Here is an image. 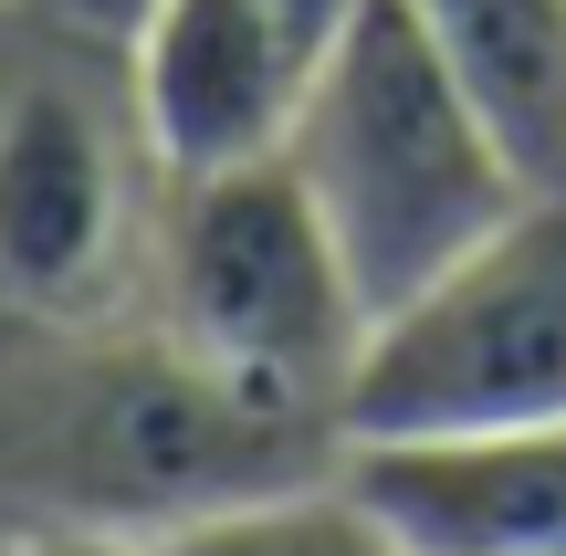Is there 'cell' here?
<instances>
[{
	"label": "cell",
	"instance_id": "6da1fadb",
	"mask_svg": "<svg viewBox=\"0 0 566 556\" xmlns=\"http://www.w3.org/2000/svg\"><path fill=\"white\" fill-rule=\"evenodd\" d=\"M137 315L263 431L304 452H346V389H357L378 305L283 158L168 179Z\"/></svg>",
	"mask_w": 566,
	"mask_h": 556
},
{
	"label": "cell",
	"instance_id": "7a4b0ae2",
	"mask_svg": "<svg viewBox=\"0 0 566 556\" xmlns=\"http://www.w3.org/2000/svg\"><path fill=\"white\" fill-rule=\"evenodd\" d=\"M283 168L325 210L346 273L367 284L378 315L525 200L514 147L493 137V116L441 63V42L420 32L409 0H357L315 42Z\"/></svg>",
	"mask_w": 566,
	"mask_h": 556
},
{
	"label": "cell",
	"instance_id": "3957f363",
	"mask_svg": "<svg viewBox=\"0 0 566 556\" xmlns=\"http://www.w3.org/2000/svg\"><path fill=\"white\" fill-rule=\"evenodd\" d=\"M168 168L147 147L126 42L0 11V315H126L147 294Z\"/></svg>",
	"mask_w": 566,
	"mask_h": 556
},
{
	"label": "cell",
	"instance_id": "277c9868",
	"mask_svg": "<svg viewBox=\"0 0 566 556\" xmlns=\"http://www.w3.org/2000/svg\"><path fill=\"white\" fill-rule=\"evenodd\" d=\"M566 420V189H525L472 252L367 326L346 452Z\"/></svg>",
	"mask_w": 566,
	"mask_h": 556
},
{
	"label": "cell",
	"instance_id": "5b68a950",
	"mask_svg": "<svg viewBox=\"0 0 566 556\" xmlns=\"http://www.w3.org/2000/svg\"><path fill=\"white\" fill-rule=\"evenodd\" d=\"M304 74L315 32L294 21V0H147V21L126 32V84L168 179L283 158Z\"/></svg>",
	"mask_w": 566,
	"mask_h": 556
},
{
	"label": "cell",
	"instance_id": "8992f818",
	"mask_svg": "<svg viewBox=\"0 0 566 556\" xmlns=\"http://www.w3.org/2000/svg\"><path fill=\"white\" fill-rule=\"evenodd\" d=\"M346 473L420 556H566V420L367 441L346 452Z\"/></svg>",
	"mask_w": 566,
	"mask_h": 556
},
{
	"label": "cell",
	"instance_id": "52a82bcc",
	"mask_svg": "<svg viewBox=\"0 0 566 556\" xmlns=\"http://www.w3.org/2000/svg\"><path fill=\"white\" fill-rule=\"evenodd\" d=\"M409 11L514 147L525 189H566V0H409Z\"/></svg>",
	"mask_w": 566,
	"mask_h": 556
},
{
	"label": "cell",
	"instance_id": "ba28073f",
	"mask_svg": "<svg viewBox=\"0 0 566 556\" xmlns=\"http://www.w3.org/2000/svg\"><path fill=\"white\" fill-rule=\"evenodd\" d=\"M158 546L168 556H420L378 504L357 494L346 462L252 483V494H231V504H200V515H179Z\"/></svg>",
	"mask_w": 566,
	"mask_h": 556
},
{
	"label": "cell",
	"instance_id": "9c48e42d",
	"mask_svg": "<svg viewBox=\"0 0 566 556\" xmlns=\"http://www.w3.org/2000/svg\"><path fill=\"white\" fill-rule=\"evenodd\" d=\"M0 556H168V546L137 525H21V536H0Z\"/></svg>",
	"mask_w": 566,
	"mask_h": 556
},
{
	"label": "cell",
	"instance_id": "30bf717a",
	"mask_svg": "<svg viewBox=\"0 0 566 556\" xmlns=\"http://www.w3.org/2000/svg\"><path fill=\"white\" fill-rule=\"evenodd\" d=\"M21 11H42V21H74V32H95V42H126L147 21V0H21Z\"/></svg>",
	"mask_w": 566,
	"mask_h": 556
},
{
	"label": "cell",
	"instance_id": "8fae6325",
	"mask_svg": "<svg viewBox=\"0 0 566 556\" xmlns=\"http://www.w3.org/2000/svg\"><path fill=\"white\" fill-rule=\"evenodd\" d=\"M346 11H357V0H294V21H304V32H315V42H325V32H336V21H346Z\"/></svg>",
	"mask_w": 566,
	"mask_h": 556
},
{
	"label": "cell",
	"instance_id": "7c38bea8",
	"mask_svg": "<svg viewBox=\"0 0 566 556\" xmlns=\"http://www.w3.org/2000/svg\"><path fill=\"white\" fill-rule=\"evenodd\" d=\"M0 11H11V0H0Z\"/></svg>",
	"mask_w": 566,
	"mask_h": 556
}]
</instances>
